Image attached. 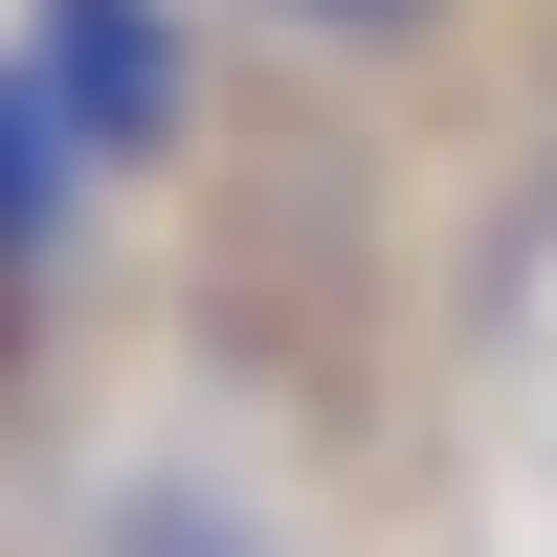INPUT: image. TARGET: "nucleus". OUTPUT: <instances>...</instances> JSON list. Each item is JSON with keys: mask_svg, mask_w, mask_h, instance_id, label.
Returning <instances> with one entry per match:
<instances>
[{"mask_svg": "<svg viewBox=\"0 0 557 557\" xmlns=\"http://www.w3.org/2000/svg\"><path fill=\"white\" fill-rule=\"evenodd\" d=\"M0 45H23L45 112L89 134V178H178L201 157V45H178V0H23Z\"/></svg>", "mask_w": 557, "mask_h": 557, "instance_id": "nucleus-1", "label": "nucleus"}, {"mask_svg": "<svg viewBox=\"0 0 557 557\" xmlns=\"http://www.w3.org/2000/svg\"><path fill=\"white\" fill-rule=\"evenodd\" d=\"M89 223H112V178H89V134L45 112V67L0 45V290H67Z\"/></svg>", "mask_w": 557, "mask_h": 557, "instance_id": "nucleus-2", "label": "nucleus"}, {"mask_svg": "<svg viewBox=\"0 0 557 557\" xmlns=\"http://www.w3.org/2000/svg\"><path fill=\"white\" fill-rule=\"evenodd\" d=\"M89 557H290V513H268L223 446H134V469L89 491Z\"/></svg>", "mask_w": 557, "mask_h": 557, "instance_id": "nucleus-3", "label": "nucleus"}, {"mask_svg": "<svg viewBox=\"0 0 557 557\" xmlns=\"http://www.w3.org/2000/svg\"><path fill=\"white\" fill-rule=\"evenodd\" d=\"M223 23H268V45H312V67H401V45H446L469 0H223Z\"/></svg>", "mask_w": 557, "mask_h": 557, "instance_id": "nucleus-4", "label": "nucleus"}]
</instances>
